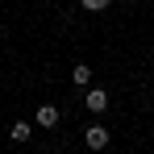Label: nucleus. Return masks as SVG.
Wrapping results in <instances>:
<instances>
[{
	"mask_svg": "<svg viewBox=\"0 0 154 154\" xmlns=\"http://www.w3.org/2000/svg\"><path fill=\"white\" fill-rule=\"evenodd\" d=\"M58 117H63V112H58L54 104H42V108L33 112V121H38V125H42V129H54V125H58Z\"/></svg>",
	"mask_w": 154,
	"mask_h": 154,
	"instance_id": "nucleus-1",
	"label": "nucleus"
},
{
	"mask_svg": "<svg viewBox=\"0 0 154 154\" xmlns=\"http://www.w3.org/2000/svg\"><path fill=\"white\" fill-rule=\"evenodd\" d=\"M83 142H88V150H104V146H108V129H104V125H92L88 133H83Z\"/></svg>",
	"mask_w": 154,
	"mask_h": 154,
	"instance_id": "nucleus-2",
	"label": "nucleus"
},
{
	"mask_svg": "<svg viewBox=\"0 0 154 154\" xmlns=\"http://www.w3.org/2000/svg\"><path fill=\"white\" fill-rule=\"evenodd\" d=\"M88 108H92V112H104V108H108V92H104V88H92V92H88Z\"/></svg>",
	"mask_w": 154,
	"mask_h": 154,
	"instance_id": "nucleus-3",
	"label": "nucleus"
},
{
	"mask_svg": "<svg viewBox=\"0 0 154 154\" xmlns=\"http://www.w3.org/2000/svg\"><path fill=\"white\" fill-rule=\"evenodd\" d=\"M71 79H75L79 88H83V83H92V67H88V63H79L75 71H71Z\"/></svg>",
	"mask_w": 154,
	"mask_h": 154,
	"instance_id": "nucleus-4",
	"label": "nucleus"
},
{
	"mask_svg": "<svg viewBox=\"0 0 154 154\" xmlns=\"http://www.w3.org/2000/svg\"><path fill=\"white\" fill-rule=\"evenodd\" d=\"M8 133H13V142H29V125H25V121H13Z\"/></svg>",
	"mask_w": 154,
	"mask_h": 154,
	"instance_id": "nucleus-5",
	"label": "nucleus"
},
{
	"mask_svg": "<svg viewBox=\"0 0 154 154\" xmlns=\"http://www.w3.org/2000/svg\"><path fill=\"white\" fill-rule=\"evenodd\" d=\"M79 4H83L88 13H100V8H108V0H79Z\"/></svg>",
	"mask_w": 154,
	"mask_h": 154,
	"instance_id": "nucleus-6",
	"label": "nucleus"
}]
</instances>
